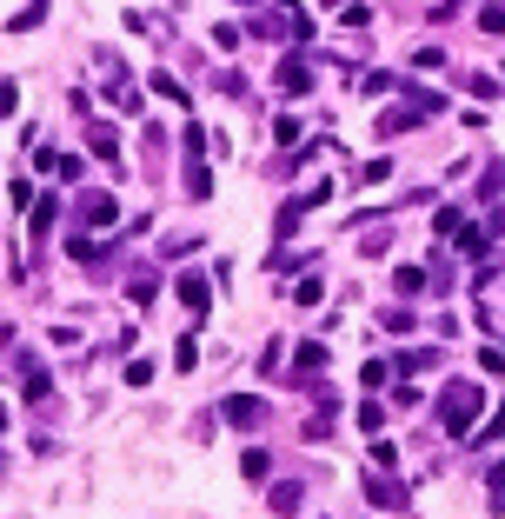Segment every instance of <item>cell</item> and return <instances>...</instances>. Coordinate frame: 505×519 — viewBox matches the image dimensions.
<instances>
[{
    "label": "cell",
    "instance_id": "6da1fadb",
    "mask_svg": "<svg viewBox=\"0 0 505 519\" xmlns=\"http://www.w3.org/2000/svg\"><path fill=\"white\" fill-rule=\"evenodd\" d=\"M479 413H485V387H479V380H452L446 399H439V426L452 433V440H473Z\"/></svg>",
    "mask_w": 505,
    "mask_h": 519
},
{
    "label": "cell",
    "instance_id": "7a4b0ae2",
    "mask_svg": "<svg viewBox=\"0 0 505 519\" xmlns=\"http://www.w3.org/2000/svg\"><path fill=\"white\" fill-rule=\"evenodd\" d=\"M220 420L252 433V426H266V399H252V393H226V399H220Z\"/></svg>",
    "mask_w": 505,
    "mask_h": 519
},
{
    "label": "cell",
    "instance_id": "3957f363",
    "mask_svg": "<svg viewBox=\"0 0 505 519\" xmlns=\"http://www.w3.org/2000/svg\"><path fill=\"white\" fill-rule=\"evenodd\" d=\"M319 373H326V340H299L293 346V387H306Z\"/></svg>",
    "mask_w": 505,
    "mask_h": 519
},
{
    "label": "cell",
    "instance_id": "277c9868",
    "mask_svg": "<svg viewBox=\"0 0 505 519\" xmlns=\"http://www.w3.org/2000/svg\"><path fill=\"white\" fill-rule=\"evenodd\" d=\"M366 499H373L379 513H406V487H399V479H385L379 466L366 473Z\"/></svg>",
    "mask_w": 505,
    "mask_h": 519
},
{
    "label": "cell",
    "instance_id": "5b68a950",
    "mask_svg": "<svg viewBox=\"0 0 505 519\" xmlns=\"http://www.w3.org/2000/svg\"><path fill=\"white\" fill-rule=\"evenodd\" d=\"M273 80H279V94H286V100H306V94H313V67L299 60V54H286Z\"/></svg>",
    "mask_w": 505,
    "mask_h": 519
},
{
    "label": "cell",
    "instance_id": "8992f818",
    "mask_svg": "<svg viewBox=\"0 0 505 519\" xmlns=\"http://www.w3.org/2000/svg\"><path fill=\"white\" fill-rule=\"evenodd\" d=\"M173 293H180V307H187L193 320L213 307V280H207V273H180V280H173Z\"/></svg>",
    "mask_w": 505,
    "mask_h": 519
},
{
    "label": "cell",
    "instance_id": "52a82bcc",
    "mask_svg": "<svg viewBox=\"0 0 505 519\" xmlns=\"http://www.w3.org/2000/svg\"><path fill=\"white\" fill-rule=\"evenodd\" d=\"M21 393H27V407H47V399H54V380H47V366L27 360V353H21Z\"/></svg>",
    "mask_w": 505,
    "mask_h": 519
},
{
    "label": "cell",
    "instance_id": "ba28073f",
    "mask_svg": "<svg viewBox=\"0 0 505 519\" xmlns=\"http://www.w3.org/2000/svg\"><path fill=\"white\" fill-rule=\"evenodd\" d=\"M419 121H426L419 107H385L379 121H373V140H399V133H412Z\"/></svg>",
    "mask_w": 505,
    "mask_h": 519
},
{
    "label": "cell",
    "instance_id": "9c48e42d",
    "mask_svg": "<svg viewBox=\"0 0 505 519\" xmlns=\"http://www.w3.org/2000/svg\"><path fill=\"white\" fill-rule=\"evenodd\" d=\"M266 506H273L279 519H299V506H306V493H299V479H273V487H266Z\"/></svg>",
    "mask_w": 505,
    "mask_h": 519
},
{
    "label": "cell",
    "instance_id": "30bf717a",
    "mask_svg": "<svg viewBox=\"0 0 505 519\" xmlns=\"http://www.w3.org/2000/svg\"><path fill=\"white\" fill-rule=\"evenodd\" d=\"M80 220H87V227H100V233H107L113 220H120V207H113V193H80Z\"/></svg>",
    "mask_w": 505,
    "mask_h": 519
},
{
    "label": "cell",
    "instance_id": "8fae6325",
    "mask_svg": "<svg viewBox=\"0 0 505 519\" xmlns=\"http://www.w3.org/2000/svg\"><path fill=\"white\" fill-rule=\"evenodd\" d=\"M87 147H93L100 160H120V127H113V121H93V127H87Z\"/></svg>",
    "mask_w": 505,
    "mask_h": 519
},
{
    "label": "cell",
    "instance_id": "7c38bea8",
    "mask_svg": "<svg viewBox=\"0 0 505 519\" xmlns=\"http://www.w3.org/2000/svg\"><path fill=\"white\" fill-rule=\"evenodd\" d=\"M399 100H406V107H419L426 121H432V113H446V94H426V87H412L406 74H399Z\"/></svg>",
    "mask_w": 505,
    "mask_h": 519
},
{
    "label": "cell",
    "instance_id": "4fadbf2b",
    "mask_svg": "<svg viewBox=\"0 0 505 519\" xmlns=\"http://www.w3.org/2000/svg\"><path fill=\"white\" fill-rule=\"evenodd\" d=\"M187 200H213V166L207 160H187Z\"/></svg>",
    "mask_w": 505,
    "mask_h": 519
},
{
    "label": "cell",
    "instance_id": "5bb4252c",
    "mask_svg": "<svg viewBox=\"0 0 505 519\" xmlns=\"http://www.w3.org/2000/svg\"><path fill=\"white\" fill-rule=\"evenodd\" d=\"M273 140H279V147H306V121H299V113H279V121H273Z\"/></svg>",
    "mask_w": 505,
    "mask_h": 519
},
{
    "label": "cell",
    "instance_id": "9a60e30c",
    "mask_svg": "<svg viewBox=\"0 0 505 519\" xmlns=\"http://www.w3.org/2000/svg\"><path fill=\"white\" fill-rule=\"evenodd\" d=\"M40 21H47V0H21V13L7 21V33H33Z\"/></svg>",
    "mask_w": 505,
    "mask_h": 519
},
{
    "label": "cell",
    "instance_id": "2e32d148",
    "mask_svg": "<svg viewBox=\"0 0 505 519\" xmlns=\"http://www.w3.org/2000/svg\"><path fill=\"white\" fill-rule=\"evenodd\" d=\"M432 233H439V240H459V233H465V213H459V207H439V213H432Z\"/></svg>",
    "mask_w": 505,
    "mask_h": 519
},
{
    "label": "cell",
    "instance_id": "e0dca14e",
    "mask_svg": "<svg viewBox=\"0 0 505 519\" xmlns=\"http://www.w3.org/2000/svg\"><path fill=\"white\" fill-rule=\"evenodd\" d=\"M286 293H293V307H319V300H326V280H319V273H306L299 287H286Z\"/></svg>",
    "mask_w": 505,
    "mask_h": 519
},
{
    "label": "cell",
    "instance_id": "ac0fdd59",
    "mask_svg": "<svg viewBox=\"0 0 505 519\" xmlns=\"http://www.w3.org/2000/svg\"><path fill=\"white\" fill-rule=\"evenodd\" d=\"M154 293H160L154 273H133V280H127V300H133V307H154Z\"/></svg>",
    "mask_w": 505,
    "mask_h": 519
},
{
    "label": "cell",
    "instance_id": "d6986e66",
    "mask_svg": "<svg viewBox=\"0 0 505 519\" xmlns=\"http://www.w3.org/2000/svg\"><path fill=\"white\" fill-rule=\"evenodd\" d=\"M252 33H266V40H293V21H286V13H260Z\"/></svg>",
    "mask_w": 505,
    "mask_h": 519
},
{
    "label": "cell",
    "instance_id": "ffe728a7",
    "mask_svg": "<svg viewBox=\"0 0 505 519\" xmlns=\"http://www.w3.org/2000/svg\"><path fill=\"white\" fill-rule=\"evenodd\" d=\"M299 213H306L299 200H286V207L273 213V233H279V240H293V233H299Z\"/></svg>",
    "mask_w": 505,
    "mask_h": 519
},
{
    "label": "cell",
    "instance_id": "44dd1931",
    "mask_svg": "<svg viewBox=\"0 0 505 519\" xmlns=\"http://www.w3.org/2000/svg\"><path fill=\"white\" fill-rule=\"evenodd\" d=\"M240 473H246V479H266V473H273V460H266V446H246V453H240Z\"/></svg>",
    "mask_w": 505,
    "mask_h": 519
},
{
    "label": "cell",
    "instance_id": "7402d4cb",
    "mask_svg": "<svg viewBox=\"0 0 505 519\" xmlns=\"http://www.w3.org/2000/svg\"><path fill=\"white\" fill-rule=\"evenodd\" d=\"M459 87L473 94V100H499V80L492 74H459Z\"/></svg>",
    "mask_w": 505,
    "mask_h": 519
},
{
    "label": "cell",
    "instance_id": "603a6c76",
    "mask_svg": "<svg viewBox=\"0 0 505 519\" xmlns=\"http://www.w3.org/2000/svg\"><path fill=\"white\" fill-rule=\"evenodd\" d=\"M393 287H399V300H412V293H426V273H419V266H399Z\"/></svg>",
    "mask_w": 505,
    "mask_h": 519
},
{
    "label": "cell",
    "instance_id": "cb8c5ba5",
    "mask_svg": "<svg viewBox=\"0 0 505 519\" xmlns=\"http://www.w3.org/2000/svg\"><path fill=\"white\" fill-rule=\"evenodd\" d=\"M173 366H180V373H193V366H199V340H193V333H180V346H173Z\"/></svg>",
    "mask_w": 505,
    "mask_h": 519
},
{
    "label": "cell",
    "instance_id": "d4e9b609",
    "mask_svg": "<svg viewBox=\"0 0 505 519\" xmlns=\"http://www.w3.org/2000/svg\"><path fill=\"white\" fill-rule=\"evenodd\" d=\"M180 147H187V160H199V154H207V127H199V121H187V133H180Z\"/></svg>",
    "mask_w": 505,
    "mask_h": 519
},
{
    "label": "cell",
    "instance_id": "484cf974",
    "mask_svg": "<svg viewBox=\"0 0 505 519\" xmlns=\"http://www.w3.org/2000/svg\"><path fill=\"white\" fill-rule=\"evenodd\" d=\"M366 446H373V466H379V473H393V466H399V446H393V440H379V433H373Z\"/></svg>",
    "mask_w": 505,
    "mask_h": 519
},
{
    "label": "cell",
    "instance_id": "4316f807",
    "mask_svg": "<svg viewBox=\"0 0 505 519\" xmlns=\"http://www.w3.org/2000/svg\"><path fill=\"white\" fill-rule=\"evenodd\" d=\"M426 366H439V353H432V346H412V353L399 360V373H426Z\"/></svg>",
    "mask_w": 505,
    "mask_h": 519
},
{
    "label": "cell",
    "instance_id": "83f0119b",
    "mask_svg": "<svg viewBox=\"0 0 505 519\" xmlns=\"http://www.w3.org/2000/svg\"><path fill=\"white\" fill-rule=\"evenodd\" d=\"M359 426H366V433L385 426V399H359Z\"/></svg>",
    "mask_w": 505,
    "mask_h": 519
},
{
    "label": "cell",
    "instance_id": "f1b7e54d",
    "mask_svg": "<svg viewBox=\"0 0 505 519\" xmlns=\"http://www.w3.org/2000/svg\"><path fill=\"white\" fill-rule=\"evenodd\" d=\"M154 94H160V100H180V107H187V87H180V74H154Z\"/></svg>",
    "mask_w": 505,
    "mask_h": 519
},
{
    "label": "cell",
    "instance_id": "f546056e",
    "mask_svg": "<svg viewBox=\"0 0 505 519\" xmlns=\"http://www.w3.org/2000/svg\"><path fill=\"white\" fill-rule=\"evenodd\" d=\"M340 21H346V27H373V7H366V0H346Z\"/></svg>",
    "mask_w": 505,
    "mask_h": 519
},
{
    "label": "cell",
    "instance_id": "4dcf8cb0",
    "mask_svg": "<svg viewBox=\"0 0 505 519\" xmlns=\"http://www.w3.org/2000/svg\"><path fill=\"white\" fill-rule=\"evenodd\" d=\"M499 187H505V160H485V180H479V193H485V200H492Z\"/></svg>",
    "mask_w": 505,
    "mask_h": 519
},
{
    "label": "cell",
    "instance_id": "1f68e13d",
    "mask_svg": "<svg viewBox=\"0 0 505 519\" xmlns=\"http://www.w3.org/2000/svg\"><path fill=\"white\" fill-rule=\"evenodd\" d=\"M379 327H385V333H412V313H406V307H385Z\"/></svg>",
    "mask_w": 505,
    "mask_h": 519
},
{
    "label": "cell",
    "instance_id": "d6a6232c",
    "mask_svg": "<svg viewBox=\"0 0 505 519\" xmlns=\"http://www.w3.org/2000/svg\"><path fill=\"white\" fill-rule=\"evenodd\" d=\"M127 387H154V360H127Z\"/></svg>",
    "mask_w": 505,
    "mask_h": 519
},
{
    "label": "cell",
    "instance_id": "836d02e7",
    "mask_svg": "<svg viewBox=\"0 0 505 519\" xmlns=\"http://www.w3.org/2000/svg\"><path fill=\"white\" fill-rule=\"evenodd\" d=\"M326 200H332V180H313V187L299 193V207H326Z\"/></svg>",
    "mask_w": 505,
    "mask_h": 519
},
{
    "label": "cell",
    "instance_id": "e575fe53",
    "mask_svg": "<svg viewBox=\"0 0 505 519\" xmlns=\"http://www.w3.org/2000/svg\"><path fill=\"white\" fill-rule=\"evenodd\" d=\"M66 254H74V260H100V240H87V233H74V240H66Z\"/></svg>",
    "mask_w": 505,
    "mask_h": 519
},
{
    "label": "cell",
    "instance_id": "d590c367",
    "mask_svg": "<svg viewBox=\"0 0 505 519\" xmlns=\"http://www.w3.org/2000/svg\"><path fill=\"white\" fill-rule=\"evenodd\" d=\"M385 399H393V407H399V413H406V407H419V399H426V393H419V387H406V380H399V387H393V393H385Z\"/></svg>",
    "mask_w": 505,
    "mask_h": 519
},
{
    "label": "cell",
    "instance_id": "8d00e7d4",
    "mask_svg": "<svg viewBox=\"0 0 505 519\" xmlns=\"http://www.w3.org/2000/svg\"><path fill=\"white\" fill-rule=\"evenodd\" d=\"M479 27H485V33H505V7H492V0H485V7H479Z\"/></svg>",
    "mask_w": 505,
    "mask_h": 519
},
{
    "label": "cell",
    "instance_id": "74e56055",
    "mask_svg": "<svg viewBox=\"0 0 505 519\" xmlns=\"http://www.w3.org/2000/svg\"><path fill=\"white\" fill-rule=\"evenodd\" d=\"M379 180H393V160H373V166L359 174V187H379Z\"/></svg>",
    "mask_w": 505,
    "mask_h": 519
},
{
    "label": "cell",
    "instance_id": "f35d334b",
    "mask_svg": "<svg viewBox=\"0 0 505 519\" xmlns=\"http://www.w3.org/2000/svg\"><path fill=\"white\" fill-rule=\"evenodd\" d=\"M479 366L485 373H505V346H479Z\"/></svg>",
    "mask_w": 505,
    "mask_h": 519
},
{
    "label": "cell",
    "instance_id": "ab89813d",
    "mask_svg": "<svg viewBox=\"0 0 505 519\" xmlns=\"http://www.w3.org/2000/svg\"><path fill=\"white\" fill-rule=\"evenodd\" d=\"M21 107V87H13V80H0V113H13Z\"/></svg>",
    "mask_w": 505,
    "mask_h": 519
},
{
    "label": "cell",
    "instance_id": "60d3db41",
    "mask_svg": "<svg viewBox=\"0 0 505 519\" xmlns=\"http://www.w3.org/2000/svg\"><path fill=\"white\" fill-rule=\"evenodd\" d=\"M485 506H492V513H499V519H505V493H492V499H485Z\"/></svg>",
    "mask_w": 505,
    "mask_h": 519
},
{
    "label": "cell",
    "instance_id": "b9f144b4",
    "mask_svg": "<svg viewBox=\"0 0 505 519\" xmlns=\"http://www.w3.org/2000/svg\"><path fill=\"white\" fill-rule=\"evenodd\" d=\"M0 433H7V413H0Z\"/></svg>",
    "mask_w": 505,
    "mask_h": 519
}]
</instances>
